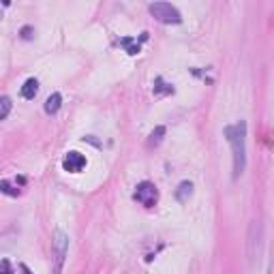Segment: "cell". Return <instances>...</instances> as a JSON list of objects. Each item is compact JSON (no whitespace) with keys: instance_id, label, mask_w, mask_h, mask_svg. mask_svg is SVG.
Instances as JSON below:
<instances>
[{"instance_id":"6da1fadb","label":"cell","mask_w":274,"mask_h":274,"mask_svg":"<svg viewBox=\"0 0 274 274\" xmlns=\"http://www.w3.org/2000/svg\"><path fill=\"white\" fill-rule=\"evenodd\" d=\"M223 135L233 152V178H240L246 167V122L238 120L236 124L225 126Z\"/></svg>"},{"instance_id":"7a4b0ae2","label":"cell","mask_w":274,"mask_h":274,"mask_svg":"<svg viewBox=\"0 0 274 274\" xmlns=\"http://www.w3.org/2000/svg\"><path fill=\"white\" fill-rule=\"evenodd\" d=\"M69 253V236L64 231H56L52 240V261H54V274H62L64 259Z\"/></svg>"},{"instance_id":"3957f363","label":"cell","mask_w":274,"mask_h":274,"mask_svg":"<svg viewBox=\"0 0 274 274\" xmlns=\"http://www.w3.org/2000/svg\"><path fill=\"white\" fill-rule=\"evenodd\" d=\"M148 11L155 15L161 24H180L182 22L180 11L176 9L172 3H152L148 7Z\"/></svg>"},{"instance_id":"277c9868","label":"cell","mask_w":274,"mask_h":274,"mask_svg":"<svg viewBox=\"0 0 274 274\" xmlns=\"http://www.w3.org/2000/svg\"><path fill=\"white\" fill-rule=\"evenodd\" d=\"M133 199L137 201V204H142L144 208H152V206H157V201H159V191H157V187L152 182L144 180V182H140L135 187Z\"/></svg>"},{"instance_id":"5b68a950","label":"cell","mask_w":274,"mask_h":274,"mask_svg":"<svg viewBox=\"0 0 274 274\" xmlns=\"http://www.w3.org/2000/svg\"><path fill=\"white\" fill-rule=\"evenodd\" d=\"M86 163H88L86 157L82 152H75V150L67 152L62 159V167H64V172H69V174H79L86 167Z\"/></svg>"},{"instance_id":"8992f818","label":"cell","mask_w":274,"mask_h":274,"mask_svg":"<svg viewBox=\"0 0 274 274\" xmlns=\"http://www.w3.org/2000/svg\"><path fill=\"white\" fill-rule=\"evenodd\" d=\"M37 92H39V82L35 77H30V79H26L24 82V86H22V96L26 101H32L37 96Z\"/></svg>"},{"instance_id":"52a82bcc","label":"cell","mask_w":274,"mask_h":274,"mask_svg":"<svg viewBox=\"0 0 274 274\" xmlns=\"http://www.w3.org/2000/svg\"><path fill=\"white\" fill-rule=\"evenodd\" d=\"M60 105H62V94H60V92L50 94V96H47V101H45V114L54 116L56 111L60 109Z\"/></svg>"},{"instance_id":"ba28073f","label":"cell","mask_w":274,"mask_h":274,"mask_svg":"<svg viewBox=\"0 0 274 274\" xmlns=\"http://www.w3.org/2000/svg\"><path fill=\"white\" fill-rule=\"evenodd\" d=\"M193 195V182L184 180L178 184V189H176V199L180 201V204H184V201H189V197Z\"/></svg>"},{"instance_id":"9c48e42d","label":"cell","mask_w":274,"mask_h":274,"mask_svg":"<svg viewBox=\"0 0 274 274\" xmlns=\"http://www.w3.org/2000/svg\"><path fill=\"white\" fill-rule=\"evenodd\" d=\"M120 45H122L124 50H126L128 54H131V56L140 54V50H142L140 41H137V39H133V37H122V39H120Z\"/></svg>"},{"instance_id":"30bf717a","label":"cell","mask_w":274,"mask_h":274,"mask_svg":"<svg viewBox=\"0 0 274 274\" xmlns=\"http://www.w3.org/2000/svg\"><path fill=\"white\" fill-rule=\"evenodd\" d=\"M163 135H165V126H157L155 131L150 133V140H148V148L152 146H159L161 140H163Z\"/></svg>"},{"instance_id":"8fae6325","label":"cell","mask_w":274,"mask_h":274,"mask_svg":"<svg viewBox=\"0 0 274 274\" xmlns=\"http://www.w3.org/2000/svg\"><path fill=\"white\" fill-rule=\"evenodd\" d=\"M11 109H13V103H11L9 96H0V120H5L9 116Z\"/></svg>"},{"instance_id":"7c38bea8","label":"cell","mask_w":274,"mask_h":274,"mask_svg":"<svg viewBox=\"0 0 274 274\" xmlns=\"http://www.w3.org/2000/svg\"><path fill=\"white\" fill-rule=\"evenodd\" d=\"M0 193H5V195H11V197H18V195H20V189H13L9 180H3V182H0Z\"/></svg>"},{"instance_id":"4fadbf2b","label":"cell","mask_w":274,"mask_h":274,"mask_svg":"<svg viewBox=\"0 0 274 274\" xmlns=\"http://www.w3.org/2000/svg\"><path fill=\"white\" fill-rule=\"evenodd\" d=\"M155 92H174V86H169V84H163V79H157V86H155Z\"/></svg>"},{"instance_id":"5bb4252c","label":"cell","mask_w":274,"mask_h":274,"mask_svg":"<svg viewBox=\"0 0 274 274\" xmlns=\"http://www.w3.org/2000/svg\"><path fill=\"white\" fill-rule=\"evenodd\" d=\"M0 274H13V265L9 263V259L0 261Z\"/></svg>"},{"instance_id":"9a60e30c","label":"cell","mask_w":274,"mask_h":274,"mask_svg":"<svg viewBox=\"0 0 274 274\" xmlns=\"http://www.w3.org/2000/svg\"><path fill=\"white\" fill-rule=\"evenodd\" d=\"M22 37H24V39H30V37H32V28H30V26H24V28H22Z\"/></svg>"},{"instance_id":"2e32d148","label":"cell","mask_w":274,"mask_h":274,"mask_svg":"<svg viewBox=\"0 0 274 274\" xmlns=\"http://www.w3.org/2000/svg\"><path fill=\"white\" fill-rule=\"evenodd\" d=\"M20 268H22V270H24V274H32V272H30V270H28V265H26V263H22V265H20Z\"/></svg>"},{"instance_id":"e0dca14e","label":"cell","mask_w":274,"mask_h":274,"mask_svg":"<svg viewBox=\"0 0 274 274\" xmlns=\"http://www.w3.org/2000/svg\"><path fill=\"white\" fill-rule=\"evenodd\" d=\"M268 274H272V270H268Z\"/></svg>"}]
</instances>
